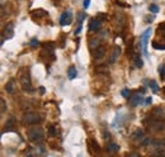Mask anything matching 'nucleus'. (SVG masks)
Masks as SVG:
<instances>
[{
	"mask_svg": "<svg viewBox=\"0 0 165 157\" xmlns=\"http://www.w3.org/2000/svg\"><path fill=\"white\" fill-rule=\"evenodd\" d=\"M147 85H149V88L152 90V92H158L159 91V88H158V84H156V81H154V80H149L147 81Z\"/></svg>",
	"mask_w": 165,
	"mask_h": 157,
	"instance_id": "obj_17",
	"label": "nucleus"
},
{
	"mask_svg": "<svg viewBox=\"0 0 165 157\" xmlns=\"http://www.w3.org/2000/svg\"><path fill=\"white\" fill-rule=\"evenodd\" d=\"M90 144L93 146L91 148H93V151H94V152H99V151H100V147H99V144H98V143H97L94 139H91V141H90Z\"/></svg>",
	"mask_w": 165,
	"mask_h": 157,
	"instance_id": "obj_20",
	"label": "nucleus"
},
{
	"mask_svg": "<svg viewBox=\"0 0 165 157\" xmlns=\"http://www.w3.org/2000/svg\"><path fill=\"white\" fill-rule=\"evenodd\" d=\"M150 33H151V28L149 27L145 32H143L142 34H141V37H140V42H141V51L143 52V55H145L146 57H149V53H147V49H146V47H147V42H149V36H150Z\"/></svg>",
	"mask_w": 165,
	"mask_h": 157,
	"instance_id": "obj_5",
	"label": "nucleus"
},
{
	"mask_svg": "<svg viewBox=\"0 0 165 157\" xmlns=\"http://www.w3.org/2000/svg\"><path fill=\"white\" fill-rule=\"evenodd\" d=\"M152 157H165V152H161V153L155 155V156H152Z\"/></svg>",
	"mask_w": 165,
	"mask_h": 157,
	"instance_id": "obj_33",
	"label": "nucleus"
},
{
	"mask_svg": "<svg viewBox=\"0 0 165 157\" xmlns=\"http://www.w3.org/2000/svg\"><path fill=\"white\" fill-rule=\"evenodd\" d=\"M150 148L152 150V156L164 152L165 151V139H152Z\"/></svg>",
	"mask_w": 165,
	"mask_h": 157,
	"instance_id": "obj_4",
	"label": "nucleus"
},
{
	"mask_svg": "<svg viewBox=\"0 0 165 157\" xmlns=\"http://www.w3.org/2000/svg\"><path fill=\"white\" fill-rule=\"evenodd\" d=\"M133 62H135V66H136V67H139V69H141V67L143 66V62H142V60H141L139 56H137V57H135Z\"/></svg>",
	"mask_w": 165,
	"mask_h": 157,
	"instance_id": "obj_21",
	"label": "nucleus"
},
{
	"mask_svg": "<svg viewBox=\"0 0 165 157\" xmlns=\"http://www.w3.org/2000/svg\"><path fill=\"white\" fill-rule=\"evenodd\" d=\"M90 6V0H84V9H88Z\"/></svg>",
	"mask_w": 165,
	"mask_h": 157,
	"instance_id": "obj_30",
	"label": "nucleus"
},
{
	"mask_svg": "<svg viewBox=\"0 0 165 157\" xmlns=\"http://www.w3.org/2000/svg\"><path fill=\"white\" fill-rule=\"evenodd\" d=\"M20 84H22V88H23L24 91L30 92V91L33 90V88H32V82H30V77H29L28 74H26V75H23L22 77H20Z\"/></svg>",
	"mask_w": 165,
	"mask_h": 157,
	"instance_id": "obj_6",
	"label": "nucleus"
},
{
	"mask_svg": "<svg viewBox=\"0 0 165 157\" xmlns=\"http://www.w3.org/2000/svg\"><path fill=\"white\" fill-rule=\"evenodd\" d=\"M71 22H73V13L67 10V12H64L62 15L60 17V24L65 27V26H69Z\"/></svg>",
	"mask_w": 165,
	"mask_h": 157,
	"instance_id": "obj_7",
	"label": "nucleus"
},
{
	"mask_svg": "<svg viewBox=\"0 0 165 157\" xmlns=\"http://www.w3.org/2000/svg\"><path fill=\"white\" fill-rule=\"evenodd\" d=\"M14 125H15V120H14V118L12 117V118H10L6 123H5V127H8V129H6V132H10V131H12V128L14 127Z\"/></svg>",
	"mask_w": 165,
	"mask_h": 157,
	"instance_id": "obj_18",
	"label": "nucleus"
},
{
	"mask_svg": "<svg viewBox=\"0 0 165 157\" xmlns=\"http://www.w3.org/2000/svg\"><path fill=\"white\" fill-rule=\"evenodd\" d=\"M118 151H119V146H118L117 143L111 142V143L107 144V152H109V153H116V152H118Z\"/></svg>",
	"mask_w": 165,
	"mask_h": 157,
	"instance_id": "obj_15",
	"label": "nucleus"
},
{
	"mask_svg": "<svg viewBox=\"0 0 165 157\" xmlns=\"http://www.w3.org/2000/svg\"><path fill=\"white\" fill-rule=\"evenodd\" d=\"M127 157H141V156L139 153H136V152H131V153L127 155Z\"/></svg>",
	"mask_w": 165,
	"mask_h": 157,
	"instance_id": "obj_29",
	"label": "nucleus"
},
{
	"mask_svg": "<svg viewBox=\"0 0 165 157\" xmlns=\"http://www.w3.org/2000/svg\"><path fill=\"white\" fill-rule=\"evenodd\" d=\"M42 122V117L37 113H27L23 117V123L27 125H37Z\"/></svg>",
	"mask_w": 165,
	"mask_h": 157,
	"instance_id": "obj_2",
	"label": "nucleus"
},
{
	"mask_svg": "<svg viewBox=\"0 0 165 157\" xmlns=\"http://www.w3.org/2000/svg\"><path fill=\"white\" fill-rule=\"evenodd\" d=\"M147 128L151 132H161L165 129V120L155 118V119H150L147 123Z\"/></svg>",
	"mask_w": 165,
	"mask_h": 157,
	"instance_id": "obj_3",
	"label": "nucleus"
},
{
	"mask_svg": "<svg viewBox=\"0 0 165 157\" xmlns=\"http://www.w3.org/2000/svg\"><path fill=\"white\" fill-rule=\"evenodd\" d=\"M48 133H50L51 135H56V131H55V127H54V125H51V127H50Z\"/></svg>",
	"mask_w": 165,
	"mask_h": 157,
	"instance_id": "obj_27",
	"label": "nucleus"
},
{
	"mask_svg": "<svg viewBox=\"0 0 165 157\" xmlns=\"http://www.w3.org/2000/svg\"><path fill=\"white\" fill-rule=\"evenodd\" d=\"M131 138H132L133 142H136V143H140V144H141V142H142L143 139H145L146 137H145V133H143L142 129H137L135 133H133V134L131 135Z\"/></svg>",
	"mask_w": 165,
	"mask_h": 157,
	"instance_id": "obj_9",
	"label": "nucleus"
},
{
	"mask_svg": "<svg viewBox=\"0 0 165 157\" xmlns=\"http://www.w3.org/2000/svg\"><path fill=\"white\" fill-rule=\"evenodd\" d=\"M159 71H160V74H161V76H165V66L160 67V69H159Z\"/></svg>",
	"mask_w": 165,
	"mask_h": 157,
	"instance_id": "obj_31",
	"label": "nucleus"
},
{
	"mask_svg": "<svg viewBox=\"0 0 165 157\" xmlns=\"http://www.w3.org/2000/svg\"><path fill=\"white\" fill-rule=\"evenodd\" d=\"M3 36L5 38H13V36H14V26H13V23L6 24V27L4 28Z\"/></svg>",
	"mask_w": 165,
	"mask_h": 157,
	"instance_id": "obj_11",
	"label": "nucleus"
},
{
	"mask_svg": "<svg viewBox=\"0 0 165 157\" xmlns=\"http://www.w3.org/2000/svg\"><path fill=\"white\" fill-rule=\"evenodd\" d=\"M78 24L79 26H82V22H84V19H85V14L84 13H80L79 15H78Z\"/></svg>",
	"mask_w": 165,
	"mask_h": 157,
	"instance_id": "obj_24",
	"label": "nucleus"
},
{
	"mask_svg": "<svg viewBox=\"0 0 165 157\" xmlns=\"http://www.w3.org/2000/svg\"><path fill=\"white\" fill-rule=\"evenodd\" d=\"M119 55H121V47L116 46L115 48H113V52H112V55L109 57V64H115V62L117 61V58L119 57Z\"/></svg>",
	"mask_w": 165,
	"mask_h": 157,
	"instance_id": "obj_12",
	"label": "nucleus"
},
{
	"mask_svg": "<svg viewBox=\"0 0 165 157\" xmlns=\"http://www.w3.org/2000/svg\"><path fill=\"white\" fill-rule=\"evenodd\" d=\"M130 103L132 107H137L139 104L142 103V96L140 95V94H136V95H133L131 99H130Z\"/></svg>",
	"mask_w": 165,
	"mask_h": 157,
	"instance_id": "obj_14",
	"label": "nucleus"
},
{
	"mask_svg": "<svg viewBox=\"0 0 165 157\" xmlns=\"http://www.w3.org/2000/svg\"><path fill=\"white\" fill-rule=\"evenodd\" d=\"M27 137L29 141L32 142H36V143H39L43 141V137H45V132L41 127H32L27 131Z\"/></svg>",
	"mask_w": 165,
	"mask_h": 157,
	"instance_id": "obj_1",
	"label": "nucleus"
},
{
	"mask_svg": "<svg viewBox=\"0 0 165 157\" xmlns=\"http://www.w3.org/2000/svg\"><path fill=\"white\" fill-rule=\"evenodd\" d=\"M67 76L70 80H74L76 76H78V72H76V69L74 66H70L69 70H67Z\"/></svg>",
	"mask_w": 165,
	"mask_h": 157,
	"instance_id": "obj_16",
	"label": "nucleus"
},
{
	"mask_svg": "<svg viewBox=\"0 0 165 157\" xmlns=\"http://www.w3.org/2000/svg\"><path fill=\"white\" fill-rule=\"evenodd\" d=\"M45 153V150L42 146H38V147H34L32 150H29L27 153H26V157H39Z\"/></svg>",
	"mask_w": 165,
	"mask_h": 157,
	"instance_id": "obj_8",
	"label": "nucleus"
},
{
	"mask_svg": "<svg viewBox=\"0 0 165 157\" xmlns=\"http://www.w3.org/2000/svg\"><path fill=\"white\" fill-rule=\"evenodd\" d=\"M100 24H102V20H99L98 18L90 19V22H89V29L91 30V32H97V30L100 29Z\"/></svg>",
	"mask_w": 165,
	"mask_h": 157,
	"instance_id": "obj_10",
	"label": "nucleus"
},
{
	"mask_svg": "<svg viewBox=\"0 0 165 157\" xmlns=\"http://www.w3.org/2000/svg\"><path fill=\"white\" fill-rule=\"evenodd\" d=\"M38 43H39V42L37 39H32V41H30V47H37Z\"/></svg>",
	"mask_w": 165,
	"mask_h": 157,
	"instance_id": "obj_28",
	"label": "nucleus"
},
{
	"mask_svg": "<svg viewBox=\"0 0 165 157\" xmlns=\"http://www.w3.org/2000/svg\"><path fill=\"white\" fill-rule=\"evenodd\" d=\"M149 10L151 13H158L159 12V6L156 5V4H151L150 6H149Z\"/></svg>",
	"mask_w": 165,
	"mask_h": 157,
	"instance_id": "obj_23",
	"label": "nucleus"
},
{
	"mask_svg": "<svg viewBox=\"0 0 165 157\" xmlns=\"http://www.w3.org/2000/svg\"><path fill=\"white\" fill-rule=\"evenodd\" d=\"M0 104H2V109H0V110H2V113H4L6 110V103H5V100L3 98L0 99Z\"/></svg>",
	"mask_w": 165,
	"mask_h": 157,
	"instance_id": "obj_26",
	"label": "nucleus"
},
{
	"mask_svg": "<svg viewBox=\"0 0 165 157\" xmlns=\"http://www.w3.org/2000/svg\"><path fill=\"white\" fill-rule=\"evenodd\" d=\"M5 90H6V92H13L14 91V81L13 80H10L5 85Z\"/></svg>",
	"mask_w": 165,
	"mask_h": 157,
	"instance_id": "obj_19",
	"label": "nucleus"
},
{
	"mask_svg": "<svg viewBox=\"0 0 165 157\" xmlns=\"http://www.w3.org/2000/svg\"><path fill=\"white\" fill-rule=\"evenodd\" d=\"M121 94H122V96H123V98L128 99V98H130V94H131V92H130V90H128V89H123V90L121 91Z\"/></svg>",
	"mask_w": 165,
	"mask_h": 157,
	"instance_id": "obj_25",
	"label": "nucleus"
},
{
	"mask_svg": "<svg viewBox=\"0 0 165 157\" xmlns=\"http://www.w3.org/2000/svg\"><path fill=\"white\" fill-rule=\"evenodd\" d=\"M104 55H106V48L103 47V46H99L98 48L94 49V58L100 60V58L104 57Z\"/></svg>",
	"mask_w": 165,
	"mask_h": 157,
	"instance_id": "obj_13",
	"label": "nucleus"
},
{
	"mask_svg": "<svg viewBox=\"0 0 165 157\" xmlns=\"http://www.w3.org/2000/svg\"><path fill=\"white\" fill-rule=\"evenodd\" d=\"M151 101H152V99L149 96V98H146V100H145V104H146V105H149V104H151Z\"/></svg>",
	"mask_w": 165,
	"mask_h": 157,
	"instance_id": "obj_32",
	"label": "nucleus"
},
{
	"mask_svg": "<svg viewBox=\"0 0 165 157\" xmlns=\"http://www.w3.org/2000/svg\"><path fill=\"white\" fill-rule=\"evenodd\" d=\"M90 47H91V48H94V49L98 48V47H99V39H98V38L91 39V41H90Z\"/></svg>",
	"mask_w": 165,
	"mask_h": 157,
	"instance_id": "obj_22",
	"label": "nucleus"
}]
</instances>
